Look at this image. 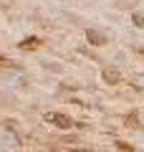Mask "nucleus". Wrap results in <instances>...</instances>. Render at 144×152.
Wrapping results in <instances>:
<instances>
[{"instance_id":"f03ea898","label":"nucleus","mask_w":144,"mask_h":152,"mask_svg":"<svg viewBox=\"0 0 144 152\" xmlns=\"http://www.w3.org/2000/svg\"><path fill=\"white\" fill-rule=\"evenodd\" d=\"M86 41H89L91 46H104L106 43V36L99 33V31H94V28H89V31H86Z\"/></svg>"},{"instance_id":"7ed1b4c3","label":"nucleus","mask_w":144,"mask_h":152,"mask_svg":"<svg viewBox=\"0 0 144 152\" xmlns=\"http://www.w3.org/2000/svg\"><path fill=\"white\" fill-rule=\"evenodd\" d=\"M101 76H104V81H106V84H119V81H121V74H119L116 69H104Z\"/></svg>"},{"instance_id":"f257e3e1","label":"nucleus","mask_w":144,"mask_h":152,"mask_svg":"<svg viewBox=\"0 0 144 152\" xmlns=\"http://www.w3.org/2000/svg\"><path fill=\"white\" fill-rule=\"evenodd\" d=\"M43 122L56 127V129H71L73 127V119L68 114H61V112H43Z\"/></svg>"},{"instance_id":"39448f33","label":"nucleus","mask_w":144,"mask_h":152,"mask_svg":"<svg viewBox=\"0 0 144 152\" xmlns=\"http://www.w3.org/2000/svg\"><path fill=\"white\" fill-rule=\"evenodd\" d=\"M132 23H134L137 28H144V13H134V15H132Z\"/></svg>"},{"instance_id":"20e7f679","label":"nucleus","mask_w":144,"mask_h":152,"mask_svg":"<svg viewBox=\"0 0 144 152\" xmlns=\"http://www.w3.org/2000/svg\"><path fill=\"white\" fill-rule=\"evenodd\" d=\"M20 48L23 51H36V48H41V38H25V41H20Z\"/></svg>"}]
</instances>
